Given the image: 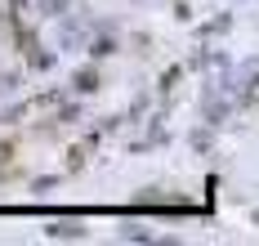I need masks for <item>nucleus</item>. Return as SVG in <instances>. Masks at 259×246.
I'll return each mask as SVG.
<instances>
[{
    "label": "nucleus",
    "mask_w": 259,
    "mask_h": 246,
    "mask_svg": "<svg viewBox=\"0 0 259 246\" xmlns=\"http://www.w3.org/2000/svg\"><path fill=\"white\" fill-rule=\"evenodd\" d=\"M72 85H76V94H90V90H99V72L94 67H80L76 76H72Z\"/></svg>",
    "instance_id": "f257e3e1"
},
{
    "label": "nucleus",
    "mask_w": 259,
    "mask_h": 246,
    "mask_svg": "<svg viewBox=\"0 0 259 246\" xmlns=\"http://www.w3.org/2000/svg\"><path fill=\"white\" fill-rule=\"evenodd\" d=\"M50 237H80V224H50Z\"/></svg>",
    "instance_id": "f03ea898"
},
{
    "label": "nucleus",
    "mask_w": 259,
    "mask_h": 246,
    "mask_svg": "<svg viewBox=\"0 0 259 246\" xmlns=\"http://www.w3.org/2000/svg\"><path fill=\"white\" fill-rule=\"evenodd\" d=\"M14 152H18V143H14V139H0V166L14 161Z\"/></svg>",
    "instance_id": "7ed1b4c3"
},
{
    "label": "nucleus",
    "mask_w": 259,
    "mask_h": 246,
    "mask_svg": "<svg viewBox=\"0 0 259 246\" xmlns=\"http://www.w3.org/2000/svg\"><path fill=\"white\" fill-rule=\"evenodd\" d=\"M112 50H116V45H112V40L103 36V40H94V50H90V54H94V58H103V54H112Z\"/></svg>",
    "instance_id": "20e7f679"
}]
</instances>
